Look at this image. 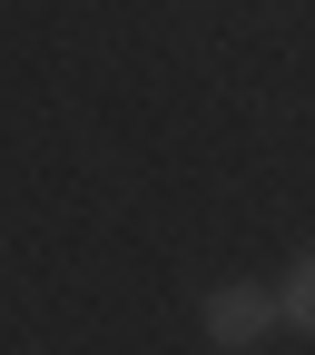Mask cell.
Returning <instances> with one entry per match:
<instances>
[{
	"label": "cell",
	"instance_id": "obj_1",
	"mask_svg": "<svg viewBox=\"0 0 315 355\" xmlns=\"http://www.w3.org/2000/svg\"><path fill=\"white\" fill-rule=\"evenodd\" d=\"M197 326H207V345H217V355H256L266 336H276V286H256V277H227V286H207Z\"/></svg>",
	"mask_w": 315,
	"mask_h": 355
},
{
	"label": "cell",
	"instance_id": "obj_2",
	"mask_svg": "<svg viewBox=\"0 0 315 355\" xmlns=\"http://www.w3.org/2000/svg\"><path fill=\"white\" fill-rule=\"evenodd\" d=\"M276 326H296V336H315V247L286 266V286H276Z\"/></svg>",
	"mask_w": 315,
	"mask_h": 355
}]
</instances>
